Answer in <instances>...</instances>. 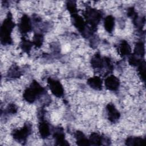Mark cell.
<instances>
[{"instance_id": "obj_2", "label": "cell", "mask_w": 146, "mask_h": 146, "mask_svg": "<svg viewBox=\"0 0 146 146\" xmlns=\"http://www.w3.org/2000/svg\"><path fill=\"white\" fill-rule=\"evenodd\" d=\"M44 89L36 81L34 80L30 86L26 88L23 94V98L29 103H32L41 95Z\"/></svg>"}, {"instance_id": "obj_18", "label": "cell", "mask_w": 146, "mask_h": 146, "mask_svg": "<svg viewBox=\"0 0 146 146\" xmlns=\"http://www.w3.org/2000/svg\"><path fill=\"white\" fill-rule=\"evenodd\" d=\"M144 45L142 42H138L135 47V53L137 56H142L144 55Z\"/></svg>"}, {"instance_id": "obj_16", "label": "cell", "mask_w": 146, "mask_h": 146, "mask_svg": "<svg viewBox=\"0 0 146 146\" xmlns=\"http://www.w3.org/2000/svg\"><path fill=\"white\" fill-rule=\"evenodd\" d=\"M102 142H103V138L100 135L96 132L91 133L89 140L90 144L100 145L102 144Z\"/></svg>"}, {"instance_id": "obj_12", "label": "cell", "mask_w": 146, "mask_h": 146, "mask_svg": "<svg viewBox=\"0 0 146 146\" xmlns=\"http://www.w3.org/2000/svg\"><path fill=\"white\" fill-rule=\"evenodd\" d=\"M119 51L121 55L125 56L129 55L131 52V48L129 43L124 40H123L119 45Z\"/></svg>"}, {"instance_id": "obj_14", "label": "cell", "mask_w": 146, "mask_h": 146, "mask_svg": "<svg viewBox=\"0 0 146 146\" xmlns=\"http://www.w3.org/2000/svg\"><path fill=\"white\" fill-rule=\"evenodd\" d=\"M75 137L76 140L77 144L79 145H90L89 140L86 137L83 132L80 131H76L75 134Z\"/></svg>"}, {"instance_id": "obj_1", "label": "cell", "mask_w": 146, "mask_h": 146, "mask_svg": "<svg viewBox=\"0 0 146 146\" xmlns=\"http://www.w3.org/2000/svg\"><path fill=\"white\" fill-rule=\"evenodd\" d=\"M14 26L15 23L13 21L11 14L9 13L7 17L5 19L1 28V42L4 44L11 43L12 40L10 34Z\"/></svg>"}, {"instance_id": "obj_7", "label": "cell", "mask_w": 146, "mask_h": 146, "mask_svg": "<svg viewBox=\"0 0 146 146\" xmlns=\"http://www.w3.org/2000/svg\"><path fill=\"white\" fill-rule=\"evenodd\" d=\"M106 88L110 91H116L120 86V80L115 76L111 75L106 78L104 80Z\"/></svg>"}, {"instance_id": "obj_17", "label": "cell", "mask_w": 146, "mask_h": 146, "mask_svg": "<svg viewBox=\"0 0 146 146\" xmlns=\"http://www.w3.org/2000/svg\"><path fill=\"white\" fill-rule=\"evenodd\" d=\"M144 140L140 137H129L127 139L125 143L127 145H141Z\"/></svg>"}, {"instance_id": "obj_13", "label": "cell", "mask_w": 146, "mask_h": 146, "mask_svg": "<svg viewBox=\"0 0 146 146\" xmlns=\"http://www.w3.org/2000/svg\"><path fill=\"white\" fill-rule=\"evenodd\" d=\"M115 26V18L112 15L107 16L104 20V26L108 33H112Z\"/></svg>"}, {"instance_id": "obj_19", "label": "cell", "mask_w": 146, "mask_h": 146, "mask_svg": "<svg viewBox=\"0 0 146 146\" xmlns=\"http://www.w3.org/2000/svg\"><path fill=\"white\" fill-rule=\"evenodd\" d=\"M43 36L41 34H35L33 37V44L36 47H39L42 45Z\"/></svg>"}, {"instance_id": "obj_5", "label": "cell", "mask_w": 146, "mask_h": 146, "mask_svg": "<svg viewBox=\"0 0 146 146\" xmlns=\"http://www.w3.org/2000/svg\"><path fill=\"white\" fill-rule=\"evenodd\" d=\"M47 83L51 92L54 96L60 98L63 95L64 89L62 84L59 81L52 78H48Z\"/></svg>"}, {"instance_id": "obj_20", "label": "cell", "mask_w": 146, "mask_h": 146, "mask_svg": "<svg viewBox=\"0 0 146 146\" xmlns=\"http://www.w3.org/2000/svg\"><path fill=\"white\" fill-rule=\"evenodd\" d=\"M31 46L32 43H31L29 40H27L26 39H23L21 43V47L22 49L26 52H29L30 51Z\"/></svg>"}, {"instance_id": "obj_10", "label": "cell", "mask_w": 146, "mask_h": 146, "mask_svg": "<svg viewBox=\"0 0 146 146\" xmlns=\"http://www.w3.org/2000/svg\"><path fill=\"white\" fill-rule=\"evenodd\" d=\"M54 137L57 145H68L67 141L65 140L64 134L63 129L59 128L54 133Z\"/></svg>"}, {"instance_id": "obj_11", "label": "cell", "mask_w": 146, "mask_h": 146, "mask_svg": "<svg viewBox=\"0 0 146 146\" xmlns=\"http://www.w3.org/2000/svg\"><path fill=\"white\" fill-rule=\"evenodd\" d=\"M87 84L90 87L94 90H100L102 88V80L98 76H94L90 78L87 80Z\"/></svg>"}, {"instance_id": "obj_8", "label": "cell", "mask_w": 146, "mask_h": 146, "mask_svg": "<svg viewBox=\"0 0 146 146\" xmlns=\"http://www.w3.org/2000/svg\"><path fill=\"white\" fill-rule=\"evenodd\" d=\"M18 28L19 31L23 34L27 33L31 30V23L30 18L27 15H24L21 18L18 24Z\"/></svg>"}, {"instance_id": "obj_15", "label": "cell", "mask_w": 146, "mask_h": 146, "mask_svg": "<svg viewBox=\"0 0 146 146\" xmlns=\"http://www.w3.org/2000/svg\"><path fill=\"white\" fill-rule=\"evenodd\" d=\"M91 63L92 67L94 68H100L104 66V63L103 59L99 54H96L94 55L91 59Z\"/></svg>"}, {"instance_id": "obj_6", "label": "cell", "mask_w": 146, "mask_h": 146, "mask_svg": "<svg viewBox=\"0 0 146 146\" xmlns=\"http://www.w3.org/2000/svg\"><path fill=\"white\" fill-rule=\"evenodd\" d=\"M106 111L108 119L111 122L115 123L119 119L120 114L113 104H108L106 106Z\"/></svg>"}, {"instance_id": "obj_9", "label": "cell", "mask_w": 146, "mask_h": 146, "mask_svg": "<svg viewBox=\"0 0 146 146\" xmlns=\"http://www.w3.org/2000/svg\"><path fill=\"white\" fill-rule=\"evenodd\" d=\"M38 131L42 138H47L50 134V129L48 124L46 121H42L38 126Z\"/></svg>"}, {"instance_id": "obj_3", "label": "cell", "mask_w": 146, "mask_h": 146, "mask_svg": "<svg viewBox=\"0 0 146 146\" xmlns=\"http://www.w3.org/2000/svg\"><path fill=\"white\" fill-rule=\"evenodd\" d=\"M31 131V124L29 123H26L22 128L14 130L13 132V136L15 140L19 141H25L27 136L30 134Z\"/></svg>"}, {"instance_id": "obj_4", "label": "cell", "mask_w": 146, "mask_h": 146, "mask_svg": "<svg viewBox=\"0 0 146 146\" xmlns=\"http://www.w3.org/2000/svg\"><path fill=\"white\" fill-rule=\"evenodd\" d=\"M84 15L87 22L93 27L96 26L102 17L101 14L99 11L91 7L86 10Z\"/></svg>"}]
</instances>
